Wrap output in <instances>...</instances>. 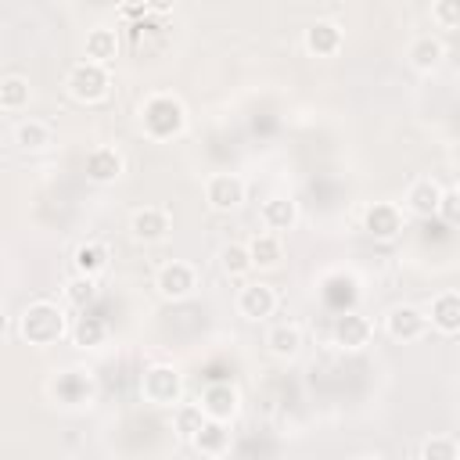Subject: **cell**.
<instances>
[{"mask_svg": "<svg viewBox=\"0 0 460 460\" xmlns=\"http://www.w3.org/2000/svg\"><path fill=\"white\" fill-rule=\"evenodd\" d=\"M431 25L442 32H453L460 25V4L456 0H435L431 4Z\"/></svg>", "mask_w": 460, "mask_h": 460, "instance_id": "32", "label": "cell"}, {"mask_svg": "<svg viewBox=\"0 0 460 460\" xmlns=\"http://www.w3.org/2000/svg\"><path fill=\"white\" fill-rule=\"evenodd\" d=\"M216 266H219L223 277H230V280H244V277L252 273V259H248L244 241H226V244H219V252H216Z\"/></svg>", "mask_w": 460, "mask_h": 460, "instance_id": "26", "label": "cell"}, {"mask_svg": "<svg viewBox=\"0 0 460 460\" xmlns=\"http://www.w3.org/2000/svg\"><path fill=\"white\" fill-rule=\"evenodd\" d=\"M370 338H374V323H370V316H363V313H356V309L334 316L331 341H334L341 352H359V349L370 345Z\"/></svg>", "mask_w": 460, "mask_h": 460, "instance_id": "13", "label": "cell"}, {"mask_svg": "<svg viewBox=\"0 0 460 460\" xmlns=\"http://www.w3.org/2000/svg\"><path fill=\"white\" fill-rule=\"evenodd\" d=\"M32 101V86L25 75H4L0 79V111H25Z\"/></svg>", "mask_w": 460, "mask_h": 460, "instance_id": "28", "label": "cell"}, {"mask_svg": "<svg viewBox=\"0 0 460 460\" xmlns=\"http://www.w3.org/2000/svg\"><path fill=\"white\" fill-rule=\"evenodd\" d=\"M11 140H14V147L18 151H25V155H43V151H50V144H54V126L50 122H43V119H18L14 122V129H11Z\"/></svg>", "mask_w": 460, "mask_h": 460, "instance_id": "19", "label": "cell"}, {"mask_svg": "<svg viewBox=\"0 0 460 460\" xmlns=\"http://www.w3.org/2000/svg\"><path fill=\"white\" fill-rule=\"evenodd\" d=\"M234 305H237V313H241L244 320L259 323V320H270V316L277 313L280 295H277V288L266 284V280H248V284L237 288V302H234Z\"/></svg>", "mask_w": 460, "mask_h": 460, "instance_id": "10", "label": "cell"}, {"mask_svg": "<svg viewBox=\"0 0 460 460\" xmlns=\"http://www.w3.org/2000/svg\"><path fill=\"white\" fill-rule=\"evenodd\" d=\"M194 288H198V270H194V262H187V259H169V262H162L158 273H155V291H158L165 302H183V298L194 295Z\"/></svg>", "mask_w": 460, "mask_h": 460, "instance_id": "7", "label": "cell"}, {"mask_svg": "<svg viewBox=\"0 0 460 460\" xmlns=\"http://www.w3.org/2000/svg\"><path fill=\"white\" fill-rule=\"evenodd\" d=\"M68 338H72L79 349H101V345H104V338H108V323H104V316L83 313V316H75V320H72Z\"/></svg>", "mask_w": 460, "mask_h": 460, "instance_id": "27", "label": "cell"}, {"mask_svg": "<svg viewBox=\"0 0 460 460\" xmlns=\"http://www.w3.org/2000/svg\"><path fill=\"white\" fill-rule=\"evenodd\" d=\"M198 406H201L205 420L230 424V420L241 413V392H237L230 381H212V385H205V388H201Z\"/></svg>", "mask_w": 460, "mask_h": 460, "instance_id": "11", "label": "cell"}, {"mask_svg": "<svg viewBox=\"0 0 460 460\" xmlns=\"http://www.w3.org/2000/svg\"><path fill=\"white\" fill-rule=\"evenodd\" d=\"M438 201H442V183L435 176H417L406 194H402V208L417 219H435L438 216Z\"/></svg>", "mask_w": 460, "mask_h": 460, "instance_id": "16", "label": "cell"}, {"mask_svg": "<svg viewBox=\"0 0 460 460\" xmlns=\"http://www.w3.org/2000/svg\"><path fill=\"white\" fill-rule=\"evenodd\" d=\"M420 460H460V446L453 435H428L420 442Z\"/></svg>", "mask_w": 460, "mask_h": 460, "instance_id": "31", "label": "cell"}, {"mask_svg": "<svg viewBox=\"0 0 460 460\" xmlns=\"http://www.w3.org/2000/svg\"><path fill=\"white\" fill-rule=\"evenodd\" d=\"M381 327H385V334H388L392 341L410 345V341H420V338L428 334V316H424V309L413 305V302H395V305L385 309Z\"/></svg>", "mask_w": 460, "mask_h": 460, "instance_id": "6", "label": "cell"}, {"mask_svg": "<svg viewBox=\"0 0 460 460\" xmlns=\"http://www.w3.org/2000/svg\"><path fill=\"white\" fill-rule=\"evenodd\" d=\"M424 316H428V327H435L438 334L453 338V334L460 331V295H456V291H438V295L428 302Z\"/></svg>", "mask_w": 460, "mask_h": 460, "instance_id": "20", "label": "cell"}, {"mask_svg": "<svg viewBox=\"0 0 460 460\" xmlns=\"http://www.w3.org/2000/svg\"><path fill=\"white\" fill-rule=\"evenodd\" d=\"M137 119H140L144 137H151V140L162 144V140H172V137H180V133L187 129V104H183L176 93L158 90V93L144 97Z\"/></svg>", "mask_w": 460, "mask_h": 460, "instance_id": "2", "label": "cell"}, {"mask_svg": "<svg viewBox=\"0 0 460 460\" xmlns=\"http://www.w3.org/2000/svg\"><path fill=\"white\" fill-rule=\"evenodd\" d=\"M172 230V212L165 205H140L129 216V237L137 244H162Z\"/></svg>", "mask_w": 460, "mask_h": 460, "instance_id": "9", "label": "cell"}, {"mask_svg": "<svg viewBox=\"0 0 460 460\" xmlns=\"http://www.w3.org/2000/svg\"><path fill=\"white\" fill-rule=\"evenodd\" d=\"M190 446H194L201 456H208V460H219V456H226V449H230V424H219V420H205V424L194 431Z\"/></svg>", "mask_w": 460, "mask_h": 460, "instance_id": "25", "label": "cell"}, {"mask_svg": "<svg viewBox=\"0 0 460 460\" xmlns=\"http://www.w3.org/2000/svg\"><path fill=\"white\" fill-rule=\"evenodd\" d=\"M406 61H410V68H417V72H424V75L438 72L442 61H446V43H442V36H435V32L413 36L410 47H406Z\"/></svg>", "mask_w": 460, "mask_h": 460, "instance_id": "18", "label": "cell"}, {"mask_svg": "<svg viewBox=\"0 0 460 460\" xmlns=\"http://www.w3.org/2000/svg\"><path fill=\"white\" fill-rule=\"evenodd\" d=\"M259 223L266 234H277L284 237L288 230H295L298 223V201L291 194H270L262 205H259Z\"/></svg>", "mask_w": 460, "mask_h": 460, "instance_id": "17", "label": "cell"}, {"mask_svg": "<svg viewBox=\"0 0 460 460\" xmlns=\"http://www.w3.org/2000/svg\"><path fill=\"white\" fill-rule=\"evenodd\" d=\"M47 392H50V399H54L58 406L79 410V406H90V402H93L97 385H93V374H90L86 367H68V370H61V374L47 385Z\"/></svg>", "mask_w": 460, "mask_h": 460, "instance_id": "5", "label": "cell"}, {"mask_svg": "<svg viewBox=\"0 0 460 460\" xmlns=\"http://www.w3.org/2000/svg\"><path fill=\"white\" fill-rule=\"evenodd\" d=\"M205 201L212 212H237L248 201V183L237 172H212L205 176Z\"/></svg>", "mask_w": 460, "mask_h": 460, "instance_id": "8", "label": "cell"}, {"mask_svg": "<svg viewBox=\"0 0 460 460\" xmlns=\"http://www.w3.org/2000/svg\"><path fill=\"white\" fill-rule=\"evenodd\" d=\"M65 90L79 104H101L111 93V68L93 65V61H75L65 72Z\"/></svg>", "mask_w": 460, "mask_h": 460, "instance_id": "4", "label": "cell"}, {"mask_svg": "<svg viewBox=\"0 0 460 460\" xmlns=\"http://www.w3.org/2000/svg\"><path fill=\"white\" fill-rule=\"evenodd\" d=\"M83 172H86L90 183H101V187H104V183H115V180L126 172V158H122V151L111 147V144H97V147L86 151Z\"/></svg>", "mask_w": 460, "mask_h": 460, "instance_id": "14", "label": "cell"}, {"mask_svg": "<svg viewBox=\"0 0 460 460\" xmlns=\"http://www.w3.org/2000/svg\"><path fill=\"white\" fill-rule=\"evenodd\" d=\"M244 248H248L252 270H277L284 259V237L266 234V230H259L252 241H244Z\"/></svg>", "mask_w": 460, "mask_h": 460, "instance_id": "24", "label": "cell"}, {"mask_svg": "<svg viewBox=\"0 0 460 460\" xmlns=\"http://www.w3.org/2000/svg\"><path fill=\"white\" fill-rule=\"evenodd\" d=\"M108 244L104 241H83V244H75V252H72V277H90V280H97V277H104L108 273Z\"/></svg>", "mask_w": 460, "mask_h": 460, "instance_id": "22", "label": "cell"}, {"mask_svg": "<svg viewBox=\"0 0 460 460\" xmlns=\"http://www.w3.org/2000/svg\"><path fill=\"white\" fill-rule=\"evenodd\" d=\"M140 399L162 410H176L183 402V374L172 363H151L140 374Z\"/></svg>", "mask_w": 460, "mask_h": 460, "instance_id": "3", "label": "cell"}, {"mask_svg": "<svg viewBox=\"0 0 460 460\" xmlns=\"http://www.w3.org/2000/svg\"><path fill=\"white\" fill-rule=\"evenodd\" d=\"M119 58V29L111 25H93L86 29V43H83V61H93V65H111Z\"/></svg>", "mask_w": 460, "mask_h": 460, "instance_id": "21", "label": "cell"}, {"mask_svg": "<svg viewBox=\"0 0 460 460\" xmlns=\"http://www.w3.org/2000/svg\"><path fill=\"white\" fill-rule=\"evenodd\" d=\"M363 230L374 241H395L402 234V208L395 201H370L363 208Z\"/></svg>", "mask_w": 460, "mask_h": 460, "instance_id": "15", "label": "cell"}, {"mask_svg": "<svg viewBox=\"0 0 460 460\" xmlns=\"http://www.w3.org/2000/svg\"><path fill=\"white\" fill-rule=\"evenodd\" d=\"M356 460H385V456H381V453H359Z\"/></svg>", "mask_w": 460, "mask_h": 460, "instance_id": "35", "label": "cell"}, {"mask_svg": "<svg viewBox=\"0 0 460 460\" xmlns=\"http://www.w3.org/2000/svg\"><path fill=\"white\" fill-rule=\"evenodd\" d=\"M456 212H460V194H456V187H442V201H438V216H442L446 223H453V219H456Z\"/></svg>", "mask_w": 460, "mask_h": 460, "instance_id": "33", "label": "cell"}, {"mask_svg": "<svg viewBox=\"0 0 460 460\" xmlns=\"http://www.w3.org/2000/svg\"><path fill=\"white\" fill-rule=\"evenodd\" d=\"M302 47L309 58H338L345 47V29L331 18H316L302 29Z\"/></svg>", "mask_w": 460, "mask_h": 460, "instance_id": "12", "label": "cell"}, {"mask_svg": "<svg viewBox=\"0 0 460 460\" xmlns=\"http://www.w3.org/2000/svg\"><path fill=\"white\" fill-rule=\"evenodd\" d=\"M68 327H72V320H68L65 305L50 302V298H36L18 313V338L32 349L58 345L61 338H68Z\"/></svg>", "mask_w": 460, "mask_h": 460, "instance_id": "1", "label": "cell"}, {"mask_svg": "<svg viewBox=\"0 0 460 460\" xmlns=\"http://www.w3.org/2000/svg\"><path fill=\"white\" fill-rule=\"evenodd\" d=\"M172 424H176V435H180L183 442H190L194 431L205 424V413H201L198 402H180V406L172 410Z\"/></svg>", "mask_w": 460, "mask_h": 460, "instance_id": "30", "label": "cell"}, {"mask_svg": "<svg viewBox=\"0 0 460 460\" xmlns=\"http://www.w3.org/2000/svg\"><path fill=\"white\" fill-rule=\"evenodd\" d=\"M97 295H101V288H97V280H90V277H72V280L65 284V302H68L72 309H79V313H86V309L97 302Z\"/></svg>", "mask_w": 460, "mask_h": 460, "instance_id": "29", "label": "cell"}, {"mask_svg": "<svg viewBox=\"0 0 460 460\" xmlns=\"http://www.w3.org/2000/svg\"><path fill=\"white\" fill-rule=\"evenodd\" d=\"M266 352L273 356V359H295L298 352H302V327L295 323V320H280V323H273L270 331H266Z\"/></svg>", "mask_w": 460, "mask_h": 460, "instance_id": "23", "label": "cell"}, {"mask_svg": "<svg viewBox=\"0 0 460 460\" xmlns=\"http://www.w3.org/2000/svg\"><path fill=\"white\" fill-rule=\"evenodd\" d=\"M7 331H11V316H7V309L0 305V338H4Z\"/></svg>", "mask_w": 460, "mask_h": 460, "instance_id": "34", "label": "cell"}]
</instances>
